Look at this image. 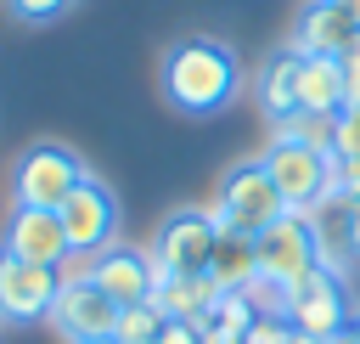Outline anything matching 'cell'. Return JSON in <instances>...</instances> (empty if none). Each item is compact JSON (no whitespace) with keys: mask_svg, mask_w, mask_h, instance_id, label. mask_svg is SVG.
<instances>
[{"mask_svg":"<svg viewBox=\"0 0 360 344\" xmlns=\"http://www.w3.org/2000/svg\"><path fill=\"white\" fill-rule=\"evenodd\" d=\"M253 321H259V305H253L248 288H242V293H219L214 310L197 321V333H202V344H242Z\"/></svg>","mask_w":360,"mask_h":344,"instance_id":"ac0fdd59","label":"cell"},{"mask_svg":"<svg viewBox=\"0 0 360 344\" xmlns=\"http://www.w3.org/2000/svg\"><path fill=\"white\" fill-rule=\"evenodd\" d=\"M158 344H202V333H197V321H163Z\"/></svg>","mask_w":360,"mask_h":344,"instance_id":"d4e9b609","label":"cell"},{"mask_svg":"<svg viewBox=\"0 0 360 344\" xmlns=\"http://www.w3.org/2000/svg\"><path fill=\"white\" fill-rule=\"evenodd\" d=\"M343 242L360 259V197H343Z\"/></svg>","mask_w":360,"mask_h":344,"instance_id":"cb8c5ba5","label":"cell"},{"mask_svg":"<svg viewBox=\"0 0 360 344\" xmlns=\"http://www.w3.org/2000/svg\"><path fill=\"white\" fill-rule=\"evenodd\" d=\"M219 293H225V288H219L214 276H180V271H163V265H158L152 305H158L169 321H202V316L214 310Z\"/></svg>","mask_w":360,"mask_h":344,"instance_id":"9a60e30c","label":"cell"},{"mask_svg":"<svg viewBox=\"0 0 360 344\" xmlns=\"http://www.w3.org/2000/svg\"><path fill=\"white\" fill-rule=\"evenodd\" d=\"M332 158H360V107H343V113H338V130H332Z\"/></svg>","mask_w":360,"mask_h":344,"instance_id":"ffe728a7","label":"cell"},{"mask_svg":"<svg viewBox=\"0 0 360 344\" xmlns=\"http://www.w3.org/2000/svg\"><path fill=\"white\" fill-rule=\"evenodd\" d=\"M118 299L112 293H101L84 271H68V282H62V293H56V310H51V327L68 338V344H84V338H112V327H118Z\"/></svg>","mask_w":360,"mask_h":344,"instance_id":"9c48e42d","label":"cell"},{"mask_svg":"<svg viewBox=\"0 0 360 344\" xmlns=\"http://www.w3.org/2000/svg\"><path fill=\"white\" fill-rule=\"evenodd\" d=\"M208 214L219 220V231L259 237V231H270V226L287 214V203H281V192H276L264 158H236V164L219 175V186H214V209H208Z\"/></svg>","mask_w":360,"mask_h":344,"instance_id":"3957f363","label":"cell"},{"mask_svg":"<svg viewBox=\"0 0 360 344\" xmlns=\"http://www.w3.org/2000/svg\"><path fill=\"white\" fill-rule=\"evenodd\" d=\"M79 180H90V164H84L68 141H34V147L17 152V175H11L17 203L56 209V203H68V192H73Z\"/></svg>","mask_w":360,"mask_h":344,"instance_id":"5b68a950","label":"cell"},{"mask_svg":"<svg viewBox=\"0 0 360 344\" xmlns=\"http://www.w3.org/2000/svg\"><path fill=\"white\" fill-rule=\"evenodd\" d=\"M242 90V62L225 39L214 34H186L169 45L163 56V96L191 113V118H208V113H225Z\"/></svg>","mask_w":360,"mask_h":344,"instance_id":"6da1fadb","label":"cell"},{"mask_svg":"<svg viewBox=\"0 0 360 344\" xmlns=\"http://www.w3.org/2000/svg\"><path fill=\"white\" fill-rule=\"evenodd\" d=\"M298 68H304V51H298V45H281V51L259 68L253 96H259V107H264L270 124H287V118L298 113Z\"/></svg>","mask_w":360,"mask_h":344,"instance_id":"5bb4252c","label":"cell"},{"mask_svg":"<svg viewBox=\"0 0 360 344\" xmlns=\"http://www.w3.org/2000/svg\"><path fill=\"white\" fill-rule=\"evenodd\" d=\"M208 276H214L225 293H242V288H253V282H259V248H253V237L219 231V248H214V265H208Z\"/></svg>","mask_w":360,"mask_h":344,"instance_id":"e0dca14e","label":"cell"},{"mask_svg":"<svg viewBox=\"0 0 360 344\" xmlns=\"http://www.w3.org/2000/svg\"><path fill=\"white\" fill-rule=\"evenodd\" d=\"M326 344H360V321H354V327H343V333H338V338H326Z\"/></svg>","mask_w":360,"mask_h":344,"instance_id":"4316f807","label":"cell"},{"mask_svg":"<svg viewBox=\"0 0 360 344\" xmlns=\"http://www.w3.org/2000/svg\"><path fill=\"white\" fill-rule=\"evenodd\" d=\"M253 248H259V282H270L281 293L298 288L309 271H321V254H326L315 214H298V209H287L270 231H259Z\"/></svg>","mask_w":360,"mask_h":344,"instance_id":"277c9868","label":"cell"},{"mask_svg":"<svg viewBox=\"0 0 360 344\" xmlns=\"http://www.w3.org/2000/svg\"><path fill=\"white\" fill-rule=\"evenodd\" d=\"M56 214H62V231H68V248L73 254H101L107 242H112V231H118V203H112V186L107 180H79L73 192H68V203H56Z\"/></svg>","mask_w":360,"mask_h":344,"instance_id":"30bf717a","label":"cell"},{"mask_svg":"<svg viewBox=\"0 0 360 344\" xmlns=\"http://www.w3.org/2000/svg\"><path fill=\"white\" fill-rule=\"evenodd\" d=\"M84 344H118V338H84Z\"/></svg>","mask_w":360,"mask_h":344,"instance_id":"f546056e","label":"cell"},{"mask_svg":"<svg viewBox=\"0 0 360 344\" xmlns=\"http://www.w3.org/2000/svg\"><path fill=\"white\" fill-rule=\"evenodd\" d=\"M287 327L309 333V338H338L343 327H354L349 316V293H343V276L338 271H309L298 288H287V305H281Z\"/></svg>","mask_w":360,"mask_h":344,"instance_id":"52a82bcc","label":"cell"},{"mask_svg":"<svg viewBox=\"0 0 360 344\" xmlns=\"http://www.w3.org/2000/svg\"><path fill=\"white\" fill-rule=\"evenodd\" d=\"M6 6H11L22 23H51V17H62L73 0H6Z\"/></svg>","mask_w":360,"mask_h":344,"instance_id":"603a6c76","label":"cell"},{"mask_svg":"<svg viewBox=\"0 0 360 344\" xmlns=\"http://www.w3.org/2000/svg\"><path fill=\"white\" fill-rule=\"evenodd\" d=\"M259 158H264L281 203L298 209V214H315V203L343 197L338 192V158H332V147H315V141H298V135H281L276 130Z\"/></svg>","mask_w":360,"mask_h":344,"instance_id":"7a4b0ae2","label":"cell"},{"mask_svg":"<svg viewBox=\"0 0 360 344\" xmlns=\"http://www.w3.org/2000/svg\"><path fill=\"white\" fill-rule=\"evenodd\" d=\"M287 338H292L287 316H259V321L248 327V338H242V344H287Z\"/></svg>","mask_w":360,"mask_h":344,"instance_id":"44dd1931","label":"cell"},{"mask_svg":"<svg viewBox=\"0 0 360 344\" xmlns=\"http://www.w3.org/2000/svg\"><path fill=\"white\" fill-rule=\"evenodd\" d=\"M354 39H360V23L338 0H309L298 11V23H292V45L304 56H343Z\"/></svg>","mask_w":360,"mask_h":344,"instance_id":"4fadbf2b","label":"cell"},{"mask_svg":"<svg viewBox=\"0 0 360 344\" xmlns=\"http://www.w3.org/2000/svg\"><path fill=\"white\" fill-rule=\"evenodd\" d=\"M287 344H326V338H309V333H298V327H292V338H287Z\"/></svg>","mask_w":360,"mask_h":344,"instance_id":"83f0119b","label":"cell"},{"mask_svg":"<svg viewBox=\"0 0 360 344\" xmlns=\"http://www.w3.org/2000/svg\"><path fill=\"white\" fill-rule=\"evenodd\" d=\"M298 113H315V118H338L343 113V68H338V56H304V68H298Z\"/></svg>","mask_w":360,"mask_h":344,"instance_id":"2e32d148","label":"cell"},{"mask_svg":"<svg viewBox=\"0 0 360 344\" xmlns=\"http://www.w3.org/2000/svg\"><path fill=\"white\" fill-rule=\"evenodd\" d=\"M338 192L360 197V158H338Z\"/></svg>","mask_w":360,"mask_h":344,"instance_id":"484cf974","label":"cell"},{"mask_svg":"<svg viewBox=\"0 0 360 344\" xmlns=\"http://www.w3.org/2000/svg\"><path fill=\"white\" fill-rule=\"evenodd\" d=\"M68 265H34L0 248V321H51Z\"/></svg>","mask_w":360,"mask_h":344,"instance_id":"8992f818","label":"cell"},{"mask_svg":"<svg viewBox=\"0 0 360 344\" xmlns=\"http://www.w3.org/2000/svg\"><path fill=\"white\" fill-rule=\"evenodd\" d=\"M163 321H169V316H163L152 299H141V305H124V310H118V327H112V338H118V344H158Z\"/></svg>","mask_w":360,"mask_h":344,"instance_id":"d6986e66","label":"cell"},{"mask_svg":"<svg viewBox=\"0 0 360 344\" xmlns=\"http://www.w3.org/2000/svg\"><path fill=\"white\" fill-rule=\"evenodd\" d=\"M84 276L101 288V293H112L118 305H141V299H152V288H158V259L146 254V248H101V254H90L84 259Z\"/></svg>","mask_w":360,"mask_h":344,"instance_id":"7c38bea8","label":"cell"},{"mask_svg":"<svg viewBox=\"0 0 360 344\" xmlns=\"http://www.w3.org/2000/svg\"><path fill=\"white\" fill-rule=\"evenodd\" d=\"M338 6H343V11H349V17L360 23V0H338Z\"/></svg>","mask_w":360,"mask_h":344,"instance_id":"f1b7e54d","label":"cell"},{"mask_svg":"<svg viewBox=\"0 0 360 344\" xmlns=\"http://www.w3.org/2000/svg\"><path fill=\"white\" fill-rule=\"evenodd\" d=\"M0 248L17 254V259H34V265H68V231H62V214L56 209H39V203H11L6 214V231H0Z\"/></svg>","mask_w":360,"mask_h":344,"instance_id":"8fae6325","label":"cell"},{"mask_svg":"<svg viewBox=\"0 0 360 344\" xmlns=\"http://www.w3.org/2000/svg\"><path fill=\"white\" fill-rule=\"evenodd\" d=\"M214 248H219V220L208 209H174L158 226V254L152 259L163 271H180V276H208Z\"/></svg>","mask_w":360,"mask_h":344,"instance_id":"ba28073f","label":"cell"},{"mask_svg":"<svg viewBox=\"0 0 360 344\" xmlns=\"http://www.w3.org/2000/svg\"><path fill=\"white\" fill-rule=\"evenodd\" d=\"M338 68H343V107H360V39L338 56Z\"/></svg>","mask_w":360,"mask_h":344,"instance_id":"7402d4cb","label":"cell"}]
</instances>
